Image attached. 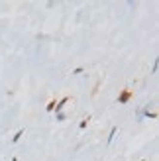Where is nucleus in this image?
<instances>
[]
</instances>
